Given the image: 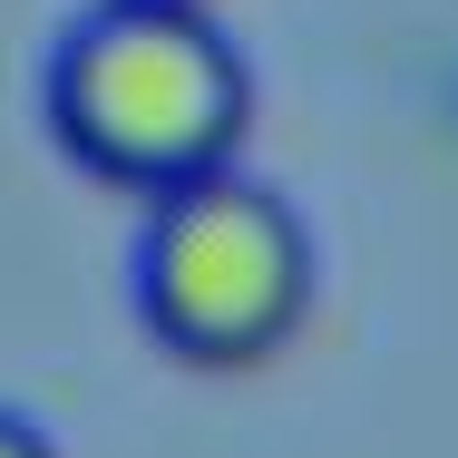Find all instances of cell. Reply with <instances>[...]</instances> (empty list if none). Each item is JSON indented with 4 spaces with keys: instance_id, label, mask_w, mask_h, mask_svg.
Returning <instances> with one entry per match:
<instances>
[{
    "instance_id": "6da1fadb",
    "label": "cell",
    "mask_w": 458,
    "mask_h": 458,
    "mask_svg": "<svg viewBox=\"0 0 458 458\" xmlns=\"http://www.w3.org/2000/svg\"><path fill=\"white\" fill-rule=\"evenodd\" d=\"M254 69L185 0H98L49 49V137L127 195H176L244 157Z\"/></svg>"
},
{
    "instance_id": "3957f363",
    "label": "cell",
    "mask_w": 458,
    "mask_h": 458,
    "mask_svg": "<svg viewBox=\"0 0 458 458\" xmlns=\"http://www.w3.org/2000/svg\"><path fill=\"white\" fill-rule=\"evenodd\" d=\"M0 458H59V439H49L39 420H20V410H0Z\"/></svg>"
},
{
    "instance_id": "277c9868",
    "label": "cell",
    "mask_w": 458,
    "mask_h": 458,
    "mask_svg": "<svg viewBox=\"0 0 458 458\" xmlns=\"http://www.w3.org/2000/svg\"><path fill=\"white\" fill-rule=\"evenodd\" d=\"M185 10H205V0H185Z\"/></svg>"
},
{
    "instance_id": "7a4b0ae2",
    "label": "cell",
    "mask_w": 458,
    "mask_h": 458,
    "mask_svg": "<svg viewBox=\"0 0 458 458\" xmlns=\"http://www.w3.org/2000/svg\"><path fill=\"white\" fill-rule=\"evenodd\" d=\"M137 312L195 370H254L312 312V234L244 166L176 185L137 225Z\"/></svg>"
}]
</instances>
